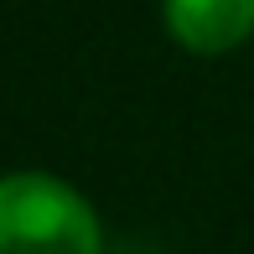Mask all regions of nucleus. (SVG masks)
<instances>
[{
    "instance_id": "f03ea898",
    "label": "nucleus",
    "mask_w": 254,
    "mask_h": 254,
    "mask_svg": "<svg viewBox=\"0 0 254 254\" xmlns=\"http://www.w3.org/2000/svg\"><path fill=\"white\" fill-rule=\"evenodd\" d=\"M166 26L187 52H228L254 31V0H166Z\"/></svg>"
},
{
    "instance_id": "f257e3e1",
    "label": "nucleus",
    "mask_w": 254,
    "mask_h": 254,
    "mask_svg": "<svg viewBox=\"0 0 254 254\" xmlns=\"http://www.w3.org/2000/svg\"><path fill=\"white\" fill-rule=\"evenodd\" d=\"M0 254H104L94 207L47 171L0 177Z\"/></svg>"
}]
</instances>
